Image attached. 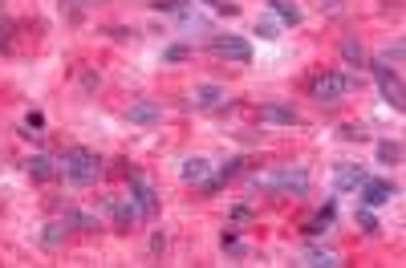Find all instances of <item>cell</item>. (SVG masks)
<instances>
[{
	"mask_svg": "<svg viewBox=\"0 0 406 268\" xmlns=\"http://www.w3.org/2000/svg\"><path fill=\"white\" fill-rule=\"evenodd\" d=\"M61 175H65V183L73 187H90V183H98V175H102V159L94 155V151H85V146H73V151H65L61 155Z\"/></svg>",
	"mask_w": 406,
	"mask_h": 268,
	"instance_id": "6da1fadb",
	"label": "cell"
},
{
	"mask_svg": "<svg viewBox=\"0 0 406 268\" xmlns=\"http://www.w3.org/2000/svg\"><path fill=\"white\" fill-rule=\"evenodd\" d=\"M252 187L277 191V195H309V171L305 167H280V171H272V175L252 179Z\"/></svg>",
	"mask_w": 406,
	"mask_h": 268,
	"instance_id": "7a4b0ae2",
	"label": "cell"
},
{
	"mask_svg": "<svg viewBox=\"0 0 406 268\" xmlns=\"http://www.w3.org/2000/svg\"><path fill=\"white\" fill-rule=\"evenodd\" d=\"M353 85H358V77L353 73H337V70H329V73H317L313 77V85H309V94L317 102H341L346 94H350Z\"/></svg>",
	"mask_w": 406,
	"mask_h": 268,
	"instance_id": "3957f363",
	"label": "cell"
},
{
	"mask_svg": "<svg viewBox=\"0 0 406 268\" xmlns=\"http://www.w3.org/2000/svg\"><path fill=\"white\" fill-rule=\"evenodd\" d=\"M208 49L215 57H224V61H236V65H248V61H252V45L244 41V37H232V33H215Z\"/></svg>",
	"mask_w": 406,
	"mask_h": 268,
	"instance_id": "277c9868",
	"label": "cell"
},
{
	"mask_svg": "<svg viewBox=\"0 0 406 268\" xmlns=\"http://www.w3.org/2000/svg\"><path fill=\"white\" fill-rule=\"evenodd\" d=\"M130 199L139 203L142 220H154V212H159V191H154V183L146 175H130Z\"/></svg>",
	"mask_w": 406,
	"mask_h": 268,
	"instance_id": "5b68a950",
	"label": "cell"
},
{
	"mask_svg": "<svg viewBox=\"0 0 406 268\" xmlns=\"http://www.w3.org/2000/svg\"><path fill=\"white\" fill-rule=\"evenodd\" d=\"M228 102V90L224 85H215V82H203L191 90V98H187V106H196V110H220Z\"/></svg>",
	"mask_w": 406,
	"mask_h": 268,
	"instance_id": "8992f818",
	"label": "cell"
},
{
	"mask_svg": "<svg viewBox=\"0 0 406 268\" xmlns=\"http://www.w3.org/2000/svg\"><path fill=\"white\" fill-rule=\"evenodd\" d=\"M358 191H362V203H365V208H386V203L398 195V187H394L390 179H365Z\"/></svg>",
	"mask_w": 406,
	"mask_h": 268,
	"instance_id": "52a82bcc",
	"label": "cell"
},
{
	"mask_svg": "<svg viewBox=\"0 0 406 268\" xmlns=\"http://www.w3.org/2000/svg\"><path fill=\"white\" fill-rule=\"evenodd\" d=\"M370 70H374V77H378L382 98L390 102L394 110H402V82H398V73H394V70H386V65H378V61H374Z\"/></svg>",
	"mask_w": 406,
	"mask_h": 268,
	"instance_id": "ba28073f",
	"label": "cell"
},
{
	"mask_svg": "<svg viewBox=\"0 0 406 268\" xmlns=\"http://www.w3.org/2000/svg\"><path fill=\"white\" fill-rule=\"evenodd\" d=\"M106 208H110V215H114V227H118V232H127L130 224H134V220H142V212H139V203H134V199H106Z\"/></svg>",
	"mask_w": 406,
	"mask_h": 268,
	"instance_id": "9c48e42d",
	"label": "cell"
},
{
	"mask_svg": "<svg viewBox=\"0 0 406 268\" xmlns=\"http://www.w3.org/2000/svg\"><path fill=\"white\" fill-rule=\"evenodd\" d=\"M163 118V110H159V102H130L127 106V122H134V127H154Z\"/></svg>",
	"mask_w": 406,
	"mask_h": 268,
	"instance_id": "30bf717a",
	"label": "cell"
},
{
	"mask_svg": "<svg viewBox=\"0 0 406 268\" xmlns=\"http://www.w3.org/2000/svg\"><path fill=\"white\" fill-rule=\"evenodd\" d=\"M370 175H365L358 163H337V175H333V187L337 191H358V187L365 183Z\"/></svg>",
	"mask_w": 406,
	"mask_h": 268,
	"instance_id": "8fae6325",
	"label": "cell"
},
{
	"mask_svg": "<svg viewBox=\"0 0 406 268\" xmlns=\"http://www.w3.org/2000/svg\"><path fill=\"white\" fill-rule=\"evenodd\" d=\"M260 122H272V127H297L301 118H297V110H293V106L268 102V106H260Z\"/></svg>",
	"mask_w": 406,
	"mask_h": 268,
	"instance_id": "7c38bea8",
	"label": "cell"
},
{
	"mask_svg": "<svg viewBox=\"0 0 406 268\" xmlns=\"http://www.w3.org/2000/svg\"><path fill=\"white\" fill-rule=\"evenodd\" d=\"M25 167H28V175H33V183H49V179H57V175H61L57 159H49V155H33Z\"/></svg>",
	"mask_w": 406,
	"mask_h": 268,
	"instance_id": "4fadbf2b",
	"label": "cell"
},
{
	"mask_svg": "<svg viewBox=\"0 0 406 268\" xmlns=\"http://www.w3.org/2000/svg\"><path fill=\"white\" fill-rule=\"evenodd\" d=\"M179 179L183 183H208L211 179V163L208 159H183V167H179Z\"/></svg>",
	"mask_w": 406,
	"mask_h": 268,
	"instance_id": "5bb4252c",
	"label": "cell"
},
{
	"mask_svg": "<svg viewBox=\"0 0 406 268\" xmlns=\"http://www.w3.org/2000/svg\"><path fill=\"white\" fill-rule=\"evenodd\" d=\"M297 264H305V268H337L341 264V256L329 252V248H305V256H301Z\"/></svg>",
	"mask_w": 406,
	"mask_h": 268,
	"instance_id": "9a60e30c",
	"label": "cell"
},
{
	"mask_svg": "<svg viewBox=\"0 0 406 268\" xmlns=\"http://www.w3.org/2000/svg\"><path fill=\"white\" fill-rule=\"evenodd\" d=\"M333 220H337V208H333V203H325L321 212H317V215L305 224V236H325V232L333 227Z\"/></svg>",
	"mask_w": 406,
	"mask_h": 268,
	"instance_id": "2e32d148",
	"label": "cell"
},
{
	"mask_svg": "<svg viewBox=\"0 0 406 268\" xmlns=\"http://www.w3.org/2000/svg\"><path fill=\"white\" fill-rule=\"evenodd\" d=\"M268 9L284 21V25H301L305 21V13H301V4H293V0H268Z\"/></svg>",
	"mask_w": 406,
	"mask_h": 268,
	"instance_id": "e0dca14e",
	"label": "cell"
},
{
	"mask_svg": "<svg viewBox=\"0 0 406 268\" xmlns=\"http://www.w3.org/2000/svg\"><path fill=\"white\" fill-rule=\"evenodd\" d=\"M378 163H386V167H398V163H402V142L382 139V142H378Z\"/></svg>",
	"mask_w": 406,
	"mask_h": 268,
	"instance_id": "ac0fdd59",
	"label": "cell"
},
{
	"mask_svg": "<svg viewBox=\"0 0 406 268\" xmlns=\"http://www.w3.org/2000/svg\"><path fill=\"white\" fill-rule=\"evenodd\" d=\"M65 232H70V220H53V224H45L41 244H45V248H57V244L65 240Z\"/></svg>",
	"mask_w": 406,
	"mask_h": 268,
	"instance_id": "d6986e66",
	"label": "cell"
},
{
	"mask_svg": "<svg viewBox=\"0 0 406 268\" xmlns=\"http://www.w3.org/2000/svg\"><path fill=\"white\" fill-rule=\"evenodd\" d=\"M341 57H346V65H353V70H358V65L365 61L362 41H358V37H346V41H341Z\"/></svg>",
	"mask_w": 406,
	"mask_h": 268,
	"instance_id": "ffe728a7",
	"label": "cell"
},
{
	"mask_svg": "<svg viewBox=\"0 0 406 268\" xmlns=\"http://www.w3.org/2000/svg\"><path fill=\"white\" fill-rule=\"evenodd\" d=\"M402 53H406V49H402V41H394L390 49H382V53L374 57V61H378V65H402Z\"/></svg>",
	"mask_w": 406,
	"mask_h": 268,
	"instance_id": "44dd1931",
	"label": "cell"
},
{
	"mask_svg": "<svg viewBox=\"0 0 406 268\" xmlns=\"http://www.w3.org/2000/svg\"><path fill=\"white\" fill-rule=\"evenodd\" d=\"M187 57H191V45H167V49H163V61H167V65H179Z\"/></svg>",
	"mask_w": 406,
	"mask_h": 268,
	"instance_id": "7402d4cb",
	"label": "cell"
},
{
	"mask_svg": "<svg viewBox=\"0 0 406 268\" xmlns=\"http://www.w3.org/2000/svg\"><path fill=\"white\" fill-rule=\"evenodd\" d=\"M358 227H362L365 236H378V220H374V212H370V208H358Z\"/></svg>",
	"mask_w": 406,
	"mask_h": 268,
	"instance_id": "603a6c76",
	"label": "cell"
},
{
	"mask_svg": "<svg viewBox=\"0 0 406 268\" xmlns=\"http://www.w3.org/2000/svg\"><path fill=\"white\" fill-rule=\"evenodd\" d=\"M65 220H70L73 227H82V232H98V220H94V215H85V212H70Z\"/></svg>",
	"mask_w": 406,
	"mask_h": 268,
	"instance_id": "cb8c5ba5",
	"label": "cell"
},
{
	"mask_svg": "<svg viewBox=\"0 0 406 268\" xmlns=\"http://www.w3.org/2000/svg\"><path fill=\"white\" fill-rule=\"evenodd\" d=\"M183 4H187V0H151V9H154V13H171V16L179 13Z\"/></svg>",
	"mask_w": 406,
	"mask_h": 268,
	"instance_id": "d4e9b609",
	"label": "cell"
},
{
	"mask_svg": "<svg viewBox=\"0 0 406 268\" xmlns=\"http://www.w3.org/2000/svg\"><path fill=\"white\" fill-rule=\"evenodd\" d=\"M256 33H260L265 41H277V37H280V25H277V21H260V25H256Z\"/></svg>",
	"mask_w": 406,
	"mask_h": 268,
	"instance_id": "484cf974",
	"label": "cell"
},
{
	"mask_svg": "<svg viewBox=\"0 0 406 268\" xmlns=\"http://www.w3.org/2000/svg\"><path fill=\"white\" fill-rule=\"evenodd\" d=\"M240 163H244V159H228V163H224V171H220V179H232V175L240 171Z\"/></svg>",
	"mask_w": 406,
	"mask_h": 268,
	"instance_id": "4316f807",
	"label": "cell"
},
{
	"mask_svg": "<svg viewBox=\"0 0 406 268\" xmlns=\"http://www.w3.org/2000/svg\"><path fill=\"white\" fill-rule=\"evenodd\" d=\"M341 139H346V142H353V139L362 142V139H365V130H358V127H341Z\"/></svg>",
	"mask_w": 406,
	"mask_h": 268,
	"instance_id": "83f0119b",
	"label": "cell"
},
{
	"mask_svg": "<svg viewBox=\"0 0 406 268\" xmlns=\"http://www.w3.org/2000/svg\"><path fill=\"white\" fill-rule=\"evenodd\" d=\"M25 127L41 130V127H45V114H41V110H33V114H28V118H25Z\"/></svg>",
	"mask_w": 406,
	"mask_h": 268,
	"instance_id": "f1b7e54d",
	"label": "cell"
},
{
	"mask_svg": "<svg viewBox=\"0 0 406 268\" xmlns=\"http://www.w3.org/2000/svg\"><path fill=\"white\" fill-rule=\"evenodd\" d=\"M9 33H13V21H9V16H0V45H9Z\"/></svg>",
	"mask_w": 406,
	"mask_h": 268,
	"instance_id": "f546056e",
	"label": "cell"
},
{
	"mask_svg": "<svg viewBox=\"0 0 406 268\" xmlns=\"http://www.w3.org/2000/svg\"><path fill=\"white\" fill-rule=\"evenodd\" d=\"M208 4H215V9H220V13H228V16H236V13H240L236 4H228V0H208Z\"/></svg>",
	"mask_w": 406,
	"mask_h": 268,
	"instance_id": "4dcf8cb0",
	"label": "cell"
}]
</instances>
